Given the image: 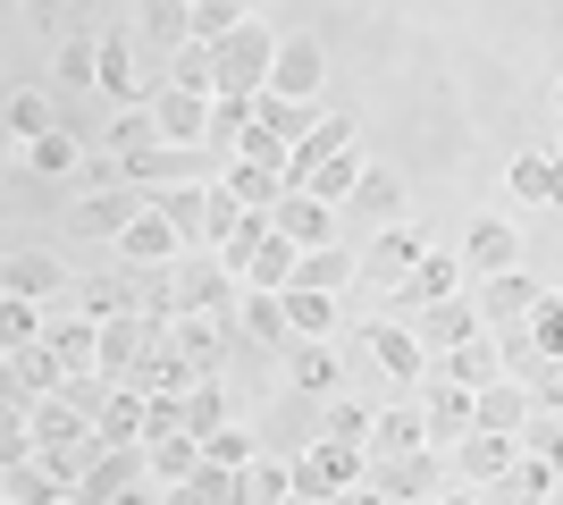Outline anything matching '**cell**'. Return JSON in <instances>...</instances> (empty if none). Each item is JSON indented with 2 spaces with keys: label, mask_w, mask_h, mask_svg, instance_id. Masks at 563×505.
Segmentation results:
<instances>
[{
  "label": "cell",
  "mask_w": 563,
  "mask_h": 505,
  "mask_svg": "<svg viewBox=\"0 0 563 505\" xmlns=\"http://www.w3.org/2000/svg\"><path fill=\"white\" fill-rule=\"evenodd\" d=\"M362 472H371V447L311 438L303 455H295V497H362Z\"/></svg>",
  "instance_id": "obj_1"
},
{
  "label": "cell",
  "mask_w": 563,
  "mask_h": 505,
  "mask_svg": "<svg viewBox=\"0 0 563 505\" xmlns=\"http://www.w3.org/2000/svg\"><path fill=\"white\" fill-rule=\"evenodd\" d=\"M269 68H278V34H269L261 18H244L228 43H219V94H261Z\"/></svg>",
  "instance_id": "obj_2"
},
{
  "label": "cell",
  "mask_w": 563,
  "mask_h": 505,
  "mask_svg": "<svg viewBox=\"0 0 563 505\" xmlns=\"http://www.w3.org/2000/svg\"><path fill=\"white\" fill-rule=\"evenodd\" d=\"M235 312H177L168 320V345L186 354V371L194 380H219V362H228V345H235Z\"/></svg>",
  "instance_id": "obj_3"
},
{
  "label": "cell",
  "mask_w": 563,
  "mask_h": 505,
  "mask_svg": "<svg viewBox=\"0 0 563 505\" xmlns=\"http://www.w3.org/2000/svg\"><path fill=\"white\" fill-rule=\"evenodd\" d=\"M362 497H387V505H421V497H438V455H429V447H412V455H371V472H362Z\"/></svg>",
  "instance_id": "obj_4"
},
{
  "label": "cell",
  "mask_w": 563,
  "mask_h": 505,
  "mask_svg": "<svg viewBox=\"0 0 563 505\" xmlns=\"http://www.w3.org/2000/svg\"><path fill=\"white\" fill-rule=\"evenodd\" d=\"M76 497H85V505H101V497H152V463H143V438H135V447H101Z\"/></svg>",
  "instance_id": "obj_5"
},
{
  "label": "cell",
  "mask_w": 563,
  "mask_h": 505,
  "mask_svg": "<svg viewBox=\"0 0 563 505\" xmlns=\"http://www.w3.org/2000/svg\"><path fill=\"white\" fill-rule=\"evenodd\" d=\"M152 337H168L161 312H110V320H101V354H93V371H101V380H126V371H135V354L152 345Z\"/></svg>",
  "instance_id": "obj_6"
},
{
  "label": "cell",
  "mask_w": 563,
  "mask_h": 505,
  "mask_svg": "<svg viewBox=\"0 0 563 505\" xmlns=\"http://www.w3.org/2000/svg\"><path fill=\"white\" fill-rule=\"evenodd\" d=\"M152 127H161V144H211V94L161 85L152 94Z\"/></svg>",
  "instance_id": "obj_7"
},
{
  "label": "cell",
  "mask_w": 563,
  "mask_h": 505,
  "mask_svg": "<svg viewBox=\"0 0 563 505\" xmlns=\"http://www.w3.org/2000/svg\"><path fill=\"white\" fill-rule=\"evenodd\" d=\"M539 295L547 287H539V278H521V262L514 270H488V278H479V320H488V329H521Z\"/></svg>",
  "instance_id": "obj_8"
},
{
  "label": "cell",
  "mask_w": 563,
  "mask_h": 505,
  "mask_svg": "<svg viewBox=\"0 0 563 505\" xmlns=\"http://www.w3.org/2000/svg\"><path fill=\"white\" fill-rule=\"evenodd\" d=\"M454 278H463V253H421V262H412V270L396 278V287H387V295H396V320H412L421 304L454 295Z\"/></svg>",
  "instance_id": "obj_9"
},
{
  "label": "cell",
  "mask_w": 563,
  "mask_h": 505,
  "mask_svg": "<svg viewBox=\"0 0 563 505\" xmlns=\"http://www.w3.org/2000/svg\"><path fill=\"white\" fill-rule=\"evenodd\" d=\"M93 85L110 101H152V76L135 68V34H101L93 43Z\"/></svg>",
  "instance_id": "obj_10"
},
{
  "label": "cell",
  "mask_w": 563,
  "mask_h": 505,
  "mask_svg": "<svg viewBox=\"0 0 563 505\" xmlns=\"http://www.w3.org/2000/svg\"><path fill=\"white\" fill-rule=\"evenodd\" d=\"M429 371H446V380H463L471 396H479L488 380H505V345H496L488 329H471L463 345H446V354H429Z\"/></svg>",
  "instance_id": "obj_11"
},
{
  "label": "cell",
  "mask_w": 563,
  "mask_h": 505,
  "mask_svg": "<svg viewBox=\"0 0 563 505\" xmlns=\"http://www.w3.org/2000/svg\"><path fill=\"white\" fill-rule=\"evenodd\" d=\"M421 405H429V447H454L471 430V387L446 371H421Z\"/></svg>",
  "instance_id": "obj_12"
},
{
  "label": "cell",
  "mask_w": 563,
  "mask_h": 505,
  "mask_svg": "<svg viewBox=\"0 0 563 505\" xmlns=\"http://www.w3.org/2000/svg\"><path fill=\"white\" fill-rule=\"evenodd\" d=\"M530 413H539V405H530V380H514V371H505V380H488L479 396H471V430H505V438H514Z\"/></svg>",
  "instance_id": "obj_13"
},
{
  "label": "cell",
  "mask_w": 563,
  "mask_h": 505,
  "mask_svg": "<svg viewBox=\"0 0 563 505\" xmlns=\"http://www.w3.org/2000/svg\"><path fill=\"white\" fill-rule=\"evenodd\" d=\"M143 202H152L143 186H118V177H110V186H93L85 202H76V237H118V228H126Z\"/></svg>",
  "instance_id": "obj_14"
},
{
  "label": "cell",
  "mask_w": 563,
  "mask_h": 505,
  "mask_svg": "<svg viewBox=\"0 0 563 505\" xmlns=\"http://www.w3.org/2000/svg\"><path fill=\"white\" fill-rule=\"evenodd\" d=\"M412 329H421L429 354H446V345H463V337L488 329V320H479V304H471V295H438V304H421V312H412Z\"/></svg>",
  "instance_id": "obj_15"
},
{
  "label": "cell",
  "mask_w": 563,
  "mask_h": 505,
  "mask_svg": "<svg viewBox=\"0 0 563 505\" xmlns=\"http://www.w3.org/2000/svg\"><path fill=\"white\" fill-rule=\"evenodd\" d=\"M235 329L253 337V345H269V354H286V345H295V329H286V287H244Z\"/></svg>",
  "instance_id": "obj_16"
},
{
  "label": "cell",
  "mask_w": 563,
  "mask_h": 505,
  "mask_svg": "<svg viewBox=\"0 0 563 505\" xmlns=\"http://www.w3.org/2000/svg\"><path fill=\"white\" fill-rule=\"evenodd\" d=\"M211 194L219 186H202V177H177V186H152V211H161L177 237H211Z\"/></svg>",
  "instance_id": "obj_17"
},
{
  "label": "cell",
  "mask_w": 563,
  "mask_h": 505,
  "mask_svg": "<svg viewBox=\"0 0 563 505\" xmlns=\"http://www.w3.org/2000/svg\"><path fill=\"white\" fill-rule=\"evenodd\" d=\"M320 76H329V59H320V43H303V34H295V43H278V68H269V85H261V94L311 101V94H320Z\"/></svg>",
  "instance_id": "obj_18"
},
{
  "label": "cell",
  "mask_w": 563,
  "mask_h": 505,
  "mask_svg": "<svg viewBox=\"0 0 563 505\" xmlns=\"http://www.w3.org/2000/svg\"><path fill=\"white\" fill-rule=\"evenodd\" d=\"M269 228H278V237H295V253H311V244H336V211L320 202V194H286L278 211H269Z\"/></svg>",
  "instance_id": "obj_19"
},
{
  "label": "cell",
  "mask_w": 563,
  "mask_h": 505,
  "mask_svg": "<svg viewBox=\"0 0 563 505\" xmlns=\"http://www.w3.org/2000/svg\"><path fill=\"white\" fill-rule=\"evenodd\" d=\"M371 354L387 362V371H396V380H412L421 387V371H429V345H421V329H412V320H371Z\"/></svg>",
  "instance_id": "obj_20"
},
{
  "label": "cell",
  "mask_w": 563,
  "mask_h": 505,
  "mask_svg": "<svg viewBox=\"0 0 563 505\" xmlns=\"http://www.w3.org/2000/svg\"><path fill=\"white\" fill-rule=\"evenodd\" d=\"M143 421H152V396H143L135 380H110V396H101V413H93V430L110 438V447H135Z\"/></svg>",
  "instance_id": "obj_21"
},
{
  "label": "cell",
  "mask_w": 563,
  "mask_h": 505,
  "mask_svg": "<svg viewBox=\"0 0 563 505\" xmlns=\"http://www.w3.org/2000/svg\"><path fill=\"white\" fill-rule=\"evenodd\" d=\"M429 244H421V228H396V219H387V228H378L371 237V253H362V278H378V287H396L404 270L421 262Z\"/></svg>",
  "instance_id": "obj_22"
},
{
  "label": "cell",
  "mask_w": 563,
  "mask_h": 505,
  "mask_svg": "<svg viewBox=\"0 0 563 505\" xmlns=\"http://www.w3.org/2000/svg\"><path fill=\"white\" fill-rule=\"evenodd\" d=\"M118 253H126V270H152V262H177V228H168L152 202H143L126 228H118Z\"/></svg>",
  "instance_id": "obj_23"
},
{
  "label": "cell",
  "mask_w": 563,
  "mask_h": 505,
  "mask_svg": "<svg viewBox=\"0 0 563 505\" xmlns=\"http://www.w3.org/2000/svg\"><path fill=\"white\" fill-rule=\"evenodd\" d=\"M143 463H152V488H177L194 463H202V438H194L186 421H177V430H152L143 438Z\"/></svg>",
  "instance_id": "obj_24"
},
{
  "label": "cell",
  "mask_w": 563,
  "mask_h": 505,
  "mask_svg": "<svg viewBox=\"0 0 563 505\" xmlns=\"http://www.w3.org/2000/svg\"><path fill=\"white\" fill-rule=\"evenodd\" d=\"M454 447H463V481L479 488V497H488V488L505 481V463H514V447H521V438H505V430H463Z\"/></svg>",
  "instance_id": "obj_25"
},
{
  "label": "cell",
  "mask_w": 563,
  "mask_h": 505,
  "mask_svg": "<svg viewBox=\"0 0 563 505\" xmlns=\"http://www.w3.org/2000/svg\"><path fill=\"white\" fill-rule=\"evenodd\" d=\"M59 287H68V270L51 262V253H0V295H34V304H51Z\"/></svg>",
  "instance_id": "obj_26"
},
{
  "label": "cell",
  "mask_w": 563,
  "mask_h": 505,
  "mask_svg": "<svg viewBox=\"0 0 563 505\" xmlns=\"http://www.w3.org/2000/svg\"><path fill=\"white\" fill-rule=\"evenodd\" d=\"M126 380H135L143 396H186V380H194V371H186V354H177L168 337H152V345L135 354V371H126Z\"/></svg>",
  "instance_id": "obj_27"
},
{
  "label": "cell",
  "mask_w": 563,
  "mask_h": 505,
  "mask_svg": "<svg viewBox=\"0 0 563 505\" xmlns=\"http://www.w3.org/2000/svg\"><path fill=\"white\" fill-rule=\"evenodd\" d=\"M514 262H521L514 219H479V228L463 237V270H479V278H488V270H514Z\"/></svg>",
  "instance_id": "obj_28"
},
{
  "label": "cell",
  "mask_w": 563,
  "mask_h": 505,
  "mask_svg": "<svg viewBox=\"0 0 563 505\" xmlns=\"http://www.w3.org/2000/svg\"><path fill=\"white\" fill-rule=\"evenodd\" d=\"M219 186H228L244 211H278V202H286V177H278V168H261V161H228V168H219Z\"/></svg>",
  "instance_id": "obj_29"
},
{
  "label": "cell",
  "mask_w": 563,
  "mask_h": 505,
  "mask_svg": "<svg viewBox=\"0 0 563 505\" xmlns=\"http://www.w3.org/2000/svg\"><path fill=\"white\" fill-rule=\"evenodd\" d=\"M412 447H429V405H387L371 430V455H412Z\"/></svg>",
  "instance_id": "obj_30"
},
{
  "label": "cell",
  "mask_w": 563,
  "mask_h": 505,
  "mask_svg": "<svg viewBox=\"0 0 563 505\" xmlns=\"http://www.w3.org/2000/svg\"><path fill=\"white\" fill-rule=\"evenodd\" d=\"M43 345L68 371H93V354H101V320H85V312H68V320H43Z\"/></svg>",
  "instance_id": "obj_31"
},
{
  "label": "cell",
  "mask_w": 563,
  "mask_h": 505,
  "mask_svg": "<svg viewBox=\"0 0 563 505\" xmlns=\"http://www.w3.org/2000/svg\"><path fill=\"white\" fill-rule=\"evenodd\" d=\"M362 168H371V161H362V144H345V152H329V161L311 168V177H303L295 194H320L329 211H345V194H353V177H362Z\"/></svg>",
  "instance_id": "obj_32"
},
{
  "label": "cell",
  "mask_w": 563,
  "mask_h": 505,
  "mask_svg": "<svg viewBox=\"0 0 563 505\" xmlns=\"http://www.w3.org/2000/svg\"><path fill=\"white\" fill-rule=\"evenodd\" d=\"M235 497H253V505H278V497H295V463H269L253 447V455L235 463Z\"/></svg>",
  "instance_id": "obj_33"
},
{
  "label": "cell",
  "mask_w": 563,
  "mask_h": 505,
  "mask_svg": "<svg viewBox=\"0 0 563 505\" xmlns=\"http://www.w3.org/2000/svg\"><path fill=\"white\" fill-rule=\"evenodd\" d=\"M563 472L539 455V447H514V463H505V481H496V497H555Z\"/></svg>",
  "instance_id": "obj_34"
},
{
  "label": "cell",
  "mask_w": 563,
  "mask_h": 505,
  "mask_svg": "<svg viewBox=\"0 0 563 505\" xmlns=\"http://www.w3.org/2000/svg\"><path fill=\"white\" fill-rule=\"evenodd\" d=\"M161 85H186V94H219V43H177L168 51Z\"/></svg>",
  "instance_id": "obj_35"
},
{
  "label": "cell",
  "mask_w": 563,
  "mask_h": 505,
  "mask_svg": "<svg viewBox=\"0 0 563 505\" xmlns=\"http://www.w3.org/2000/svg\"><path fill=\"white\" fill-rule=\"evenodd\" d=\"M186 9H194V0H143V43H152V59H161V68H168V51H177V43H194Z\"/></svg>",
  "instance_id": "obj_36"
},
{
  "label": "cell",
  "mask_w": 563,
  "mask_h": 505,
  "mask_svg": "<svg viewBox=\"0 0 563 505\" xmlns=\"http://www.w3.org/2000/svg\"><path fill=\"white\" fill-rule=\"evenodd\" d=\"M345 278H362V262H345L336 244H311V253H295V278H286V287H320V295H336Z\"/></svg>",
  "instance_id": "obj_37"
},
{
  "label": "cell",
  "mask_w": 563,
  "mask_h": 505,
  "mask_svg": "<svg viewBox=\"0 0 563 505\" xmlns=\"http://www.w3.org/2000/svg\"><path fill=\"white\" fill-rule=\"evenodd\" d=\"M286 380L303 387V396H336V354L311 345V337H295V345H286Z\"/></svg>",
  "instance_id": "obj_38"
},
{
  "label": "cell",
  "mask_w": 563,
  "mask_h": 505,
  "mask_svg": "<svg viewBox=\"0 0 563 505\" xmlns=\"http://www.w3.org/2000/svg\"><path fill=\"white\" fill-rule=\"evenodd\" d=\"M514 202H563V161L555 152H530V161H514Z\"/></svg>",
  "instance_id": "obj_39"
},
{
  "label": "cell",
  "mask_w": 563,
  "mask_h": 505,
  "mask_svg": "<svg viewBox=\"0 0 563 505\" xmlns=\"http://www.w3.org/2000/svg\"><path fill=\"white\" fill-rule=\"evenodd\" d=\"M235 278H244V287H286V278H295V237H278V228H269V237L253 244V262L235 270Z\"/></svg>",
  "instance_id": "obj_40"
},
{
  "label": "cell",
  "mask_w": 563,
  "mask_h": 505,
  "mask_svg": "<svg viewBox=\"0 0 563 505\" xmlns=\"http://www.w3.org/2000/svg\"><path fill=\"white\" fill-rule=\"evenodd\" d=\"M76 312H85V320H110V312H143V304H135V278H118V270L85 278V287H76Z\"/></svg>",
  "instance_id": "obj_41"
},
{
  "label": "cell",
  "mask_w": 563,
  "mask_h": 505,
  "mask_svg": "<svg viewBox=\"0 0 563 505\" xmlns=\"http://www.w3.org/2000/svg\"><path fill=\"white\" fill-rule=\"evenodd\" d=\"M311 119H320L311 101H286V94H253V127H261V135H278V144H295V135H303Z\"/></svg>",
  "instance_id": "obj_42"
},
{
  "label": "cell",
  "mask_w": 563,
  "mask_h": 505,
  "mask_svg": "<svg viewBox=\"0 0 563 505\" xmlns=\"http://www.w3.org/2000/svg\"><path fill=\"white\" fill-rule=\"evenodd\" d=\"M0 119H9V135H18V144H34V135H51V94H34V85H18V94L0 101Z\"/></svg>",
  "instance_id": "obj_43"
},
{
  "label": "cell",
  "mask_w": 563,
  "mask_h": 505,
  "mask_svg": "<svg viewBox=\"0 0 563 505\" xmlns=\"http://www.w3.org/2000/svg\"><path fill=\"white\" fill-rule=\"evenodd\" d=\"M177 421H186L194 438H211L219 421H228V396H219V380H186V396H177Z\"/></svg>",
  "instance_id": "obj_44"
},
{
  "label": "cell",
  "mask_w": 563,
  "mask_h": 505,
  "mask_svg": "<svg viewBox=\"0 0 563 505\" xmlns=\"http://www.w3.org/2000/svg\"><path fill=\"white\" fill-rule=\"evenodd\" d=\"M345 202H353V211H362V219H378V228H387V219H396V202H404V186H396V177H387V168H362Z\"/></svg>",
  "instance_id": "obj_45"
},
{
  "label": "cell",
  "mask_w": 563,
  "mask_h": 505,
  "mask_svg": "<svg viewBox=\"0 0 563 505\" xmlns=\"http://www.w3.org/2000/svg\"><path fill=\"white\" fill-rule=\"evenodd\" d=\"M177 497H186V505H228V497H235V463L202 455V463L186 472V481H177Z\"/></svg>",
  "instance_id": "obj_46"
},
{
  "label": "cell",
  "mask_w": 563,
  "mask_h": 505,
  "mask_svg": "<svg viewBox=\"0 0 563 505\" xmlns=\"http://www.w3.org/2000/svg\"><path fill=\"white\" fill-rule=\"evenodd\" d=\"M25 161H34V177H76L85 144H76L68 127H51V135H34V144H25Z\"/></svg>",
  "instance_id": "obj_47"
},
{
  "label": "cell",
  "mask_w": 563,
  "mask_h": 505,
  "mask_svg": "<svg viewBox=\"0 0 563 505\" xmlns=\"http://www.w3.org/2000/svg\"><path fill=\"white\" fill-rule=\"evenodd\" d=\"M286 329H295V337H329L336 329V304L320 287H286Z\"/></svg>",
  "instance_id": "obj_48"
},
{
  "label": "cell",
  "mask_w": 563,
  "mask_h": 505,
  "mask_svg": "<svg viewBox=\"0 0 563 505\" xmlns=\"http://www.w3.org/2000/svg\"><path fill=\"white\" fill-rule=\"evenodd\" d=\"M261 237H269V211H235V219H228V237H211V253H219L228 270H244Z\"/></svg>",
  "instance_id": "obj_49"
},
{
  "label": "cell",
  "mask_w": 563,
  "mask_h": 505,
  "mask_svg": "<svg viewBox=\"0 0 563 505\" xmlns=\"http://www.w3.org/2000/svg\"><path fill=\"white\" fill-rule=\"evenodd\" d=\"M34 337H43V304L34 295H0V354H18Z\"/></svg>",
  "instance_id": "obj_50"
},
{
  "label": "cell",
  "mask_w": 563,
  "mask_h": 505,
  "mask_svg": "<svg viewBox=\"0 0 563 505\" xmlns=\"http://www.w3.org/2000/svg\"><path fill=\"white\" fill-rule=\"evenodd\" d=\"M186 25H194V43H228L235 25H244V0H194Z\"/></svg>",
  "instance_id": "obj_51"
},
{
  "label": "cell",
  "mask_w": 563,
  "mask_h": 505,
  "mask_svg": "<svg viewBox=\"0 0 563 505\" xmlns=\"http://www.w3.org/2000/svg\"><path fill=\"white\" fill-rule=\"evenodd\" d=\"M378 413L371 405H320V438H345V447H371Z\"/></svg>",
  "instance_id": "obj_52"
},
{
  "label": "cell",
  "mask_w": 563,
  "mask_h": 505,
  "mask_svg": "<svg viewBox=\"0 0 563 505\" xmlns=\"http://www.w3.org/2000/svg\"><path fill=\"white\" fill-rule=\"evenodd\" d=\"M521 337H530V345H539L547 362L563 354V304H555V295H539V304H530V320H521Z\"/></svg>",
  "instance_id": "obj_53"
},
{
  "label": "cell",
  "mask_w": 563,
  "mask_h": 505,
  "mask_svg": "<svg viewBox=\"0 0 563 505\" xmlns=\"http://www.w3.org/2000/svg\"><path fill=\"white\" fill-rule=\"evenodd\" d=\"M18 371H25V387H34V396H51V387H59V380H68V362H59V354H51V345H43V337H34V345H18Z\"/></svg>",
  "instance_id": "obj_54"
},
{
  "label": "cell",
  "mask_w": 563,
  "mask_h": 505,
  "mask_svg": "<svg viewBox=\"0 0 563 505\" xmlns=\"http://www.w3.org/2000/svg\"><path fill=\"white\" fill-rule=\"evenodd\" d=\"M25 455H34V421H25V413H0V472H18Z\"/></svg>",
  "instance_id": "obj_55"
},
{
  "label": "cell",
  "mask_w": 563,
  "mask_h": 505,
  "mask_svg": "<svg viewBox=\"0 0 563 505\" xmlns=\"http://www.w3.org/2000/svg\"><path fill=\"white\" fill-rule=\"evenodd\" d=\"M161 127H152V101H126V119L110 127V152H135V144H152Z\"/></svg>",
  "instance_id": "obj_56"
},
{
  "label": "cell",
  "mask_w": 563,
  "mask_h": 505,
  "mask_svg": "<svg viewBox=\"0 0 563 505\" xmlns=\"http://www.w3.org/2000/svg\"><path fill=\"white\" fill-rule=\"evenodd\" d=\"M202 455H219V463H244V455H253V430H244V421H219V430L202 438Z\"/></svg>",
  "instance_id": "obj_57"
},
{
  "label": "cell",
  "mask_w": 563,
  "mask_h": 505,
  "mask_svg": "<svg viewBox=\"0 0 563 505\" xmlns=\"http://www.w3.org/2000/svg\"><path fill=\"white\" fill-rule=\"evenodd\" d=\"M530 405H539V413H563V354L530 371Z\"/></svg>",
  "instance_id": "obj_58"
},
{
  "label": "cell",
  "mask_w": 563,
  "mask_h": 505,
  "mask_svg": "<svg viewBox=\"0 0 563 505\" xmlns=\"http://www.w3.org/2000/svg\"><path fill=\"white\" fill-rule=\"evenodd\" d=\"M0 413H34V387H25L18 354H0Z\"/></svg>",
  "instance_id": "obj_59"
},
{
  "label": "cell",
  "mask_w": 563,
  "mask_h": 505,
  "mask_svg": "<svg viewBox=\"0 0 563 505\" xmlns=\"http://www.w3.org/2000/svg\"><path fill=\"white\" fill-rule=\"evenodd\" d=\"M59 85H93V43H85V34L59 43Z\"/></svg>",
  "instance_id": "obj_60"
},
{
  "label": "cell",
  "mask_w": 563,
  "mask_h": 505,
  "mask_svg": "<svg viewBox=\"0 0 563 505\" xmlns=\"http://www.w3.org/2000/svg\"><path fill=\"white\" fill-rule=\"evenodd\" d=\"M555 119H563V76H555Z\"/></svg>",
  "instance_id": "obj_61"
},
{
  "label": "cell",
  "mask_w": 563,
  "mask_h": 505,
  "mask_svg": "<svg viewBox=\"0 0 563 505\" xmlns=\"http://www.w3.org/2000/svg\"><path fill=\"white\" fill-rule=\"evenodd\" d=\"M555 161H563V127H555Z\"/></svg>",
  "instance_id": "obj_62"
},
{
  "label": "cell",
  "mask_w": 563,
  "mask_h": 505,
  "mask_svg": "<svg viewBox=\"0 0 563 505\" xmlns=\"http://www.w3.org/2000/svg\"><path fill=\"white\" fill-rule=\"evenodd\" d=\"M555 304H563V278H555Z\"/></svg>",
  "instance_id": "obj_63"
}]
</instances>
